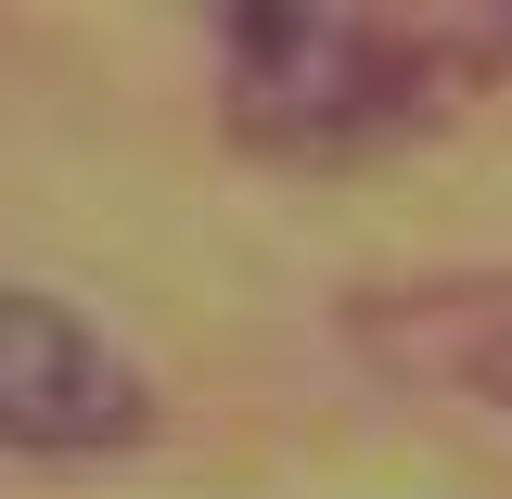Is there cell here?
Listing matches in <instances>:
<instances>
[{
    "label": "cell",
    "instance_id": "obj_2",
    "mask_svg": "<svg viewBox=\"0 0 512 499\" xmlns=\"http://www.w3.org/2000/svg\"><path fill=\"white\" fill-rule=\"evenodd\" d=\"M141 436H154V372L64 295L0 282V448L103 461V448H141Z\"/></svg>",
    "mask_w": 512,
    "mask_h": 499
},
{
    "label": "cell",
    "instance_id": "obj_1",
    "mask_svg": "<svg viewBox=\"0 0 512 499\" xmlns=\"http://www.w3.org/2000/svg\"><path fill=\"white\" fill-rule=\"evenodd\" d=\"M512 77V13H359V0H244L218 26V128L269 167H359L448 128Z\"/></svg>",
    "mask_w": 512,
    "mask_h": 499
},
{
    "label": "cell",
    "instance_id": "obj_3",
    "mask_svg": "<svg viewBox=\"0 0 512 499\" xmlns=\"http://www.w3.org/2000/svg\"><path fill=\"white\" fill-rule=\"evenodd\" d=\"M346 346H359L397 397H448V410L512 423V269L372 282V295H346Z\"/></svg>",
    "mask_w": 512,
    "mask_h": 499
}]
</instances>
